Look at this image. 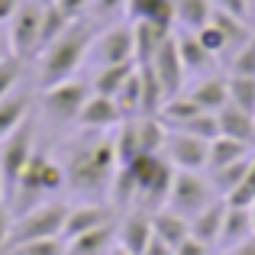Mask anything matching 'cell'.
<instances>
[{
  "label": "cell",
  "instance_id": "obj_30",
  "mask_svg": "<svg viewBox=\"0 0 255 255\" xmlns=\"http://www.w3.org/2000/svg\"><path fill=\"white\" fill-rule=\"evenodd\" d=\"M139 78H142V117H158L168 94H165L158 75L152 71V65H139Z\"/></svg>",
  "mask_w": 255,
  "mask_h": 255
},
{
  "label": "cell",
  "instance_id": "obj_34",
  "mask_svg": "<svg viewBox=\"0 0 255 255\" xmlns=\"http://www.w3.org/2000/svg\"><path fill=\"white\" fill-rule=\"evenodd\" d=\"M230 84V104L255 117V75H226Z\"/></svg>",
  "mask_w": 255,
  "mask_h": 255
},
{
  "label": "cell",
  "instance_id": "obj_7",
  "mask_svg": "<svg viewBox=\"0 0 255 255\" xmlns=\"http://www.w3.org/2000/svg\"><path fill=\"white\" fill-rule=\"evenodd\" d=\"M213 200H220V194L213 191L207 171H174V181H171L165 207L174 210V213H181L184 220H194L200 210H207Z\"/></svg>",
  "mask_w": 255,
  "mask_h": 255
},
{
  "label": "cell",
  "instance_id": "obj_50",
  "mask_svg": "<svg viewBox=\"0 0 255 255\" xmlns=\"http://www.w3.org/2000/svg\"><path fill=\"white\" fill-rule=\"evenodd\" d=\"M0 204H6V184H3V174H0Z\"/></svg>",
  "mask_w": 255,
  "mask_h": 255
},
{
  "label": "cell",
  "instance_id": "obj_23",
  "mask_svg": "<svg viewBox=\"0 0 255 255\" xmlns=\"http://www.w3.org/2000/svg\"><path fill=\"white\" fill-rule=\"evenodd\" d=\"M223 213H226V200H213L207 210H200L197 217L191 220V239H197V243L210 246V249H217V239H220V230H223Z\"/></svg>",
  "mask_w": 255,
  "mask_h": 255
},
{
  "label": "cell",
  "instance_id": "obj_5",
  "mask_svg": "<svg viewBox=\"0 0 255 255\" xmlns=\"http://www.w3.org/2000/svg\"><path fill=\"white\" fill-rule=\"evenodd\" d=\"M68 200H42V204L29 207V210L13 217V233H10V249L13 246L32 243V239H58L68 220ZM6 249V252H10Z\"/></svg>",
  "mask_w": 255,
  "mask_h": 255
},
{
  "label": "cell",
  "instance_id": "obj_10",
  "mask_svg": "<svg viewBox=\"0 0 255 255\" xmlns=\"http://www.w3.org/2000/svg\"><path fill=\"white\" fill-rule=\"evenodd\" d=\"M162 155L174 165V171H207L210 142L191 136V132H184V129H168Z\"/></svg>",
  "mask_w": 255,
  "mask_h": 255
},
{
  "label": "cell",
  "instance_id": "obj_3",
  "mask_svg": "<svg viewBox=\"0 0 255 255\" xmlns=\"http://www.w3.org/2000/svg\"><path fill=\"white\" fill-rule=\"evenodd\" d=\"M120 168H129L132 181H136V207L139 210H162L165 200H168L171 181H174V165L165 155H139L129 165H120ZM132 207V210H136Z\"/></svg>",
  "mask_w": 255,
  "mask_h": 255
},
{
  "label": "cell",
  "instance_id": "obj_22",
  "mask_svg": "<svg viewBox=\"0 0 255 255\" xmlns=\"http://www.w3.org/2000/svg\"><path fill=\"white\" fill-rule=\"evenodd\" d=\"M171 32L174 29H162L155 23H132V58H136V65H149Z\"/></svg>",
  "mask_w": 255,
  "mask_h": 255
},
{
  "label": "cell",
  "instance_id": "obj_26",
  "mask_svg": "<svg viewBox=\"0 0 255 255\" xmlns=\"http://www.w3.org/2000/svg\"><path fill=\"white\" fill-rule=\"evenodd\" d=\"M213 10H217L213 0H174V29L197 32L200 26L210 23Z\"/></svg>",
  "mask_w": 255,
  "mask_h": 255
},
{
  "label": "cell",
  "instance_id": "obj_48",
  "mask_svg": "<svg viewBox=\"0 0 255 255\" xmlns=\"http://www.w3.org/2000/svg\"><path fill=\"white\" fill-rule=\"evenodd\" d=\"M6 58H13V45H10V29H6V26H0V62H6Z\"/></svg>",
  "mask_w": 255,
  "mask_h": 255
},
{
  "label": "cell",
  "instance_id": "obj_54",
  "mask_svg": "<svg viewBox=\"0 0 255 255\" xmlns=\"http://www.w3.org/2000/svg\"><path fill=\"white\" fill-rule=\"evenodd\" d=\"M252 23H255V0H252Z\"/></svg>",
  "mask_w": 255,
  "mask_h": 255
},
{
  "label": "cell",
  "instance_id": "obj_4",
  "mask_svg": "<svg viewBox=\"0 0 255 255\" xmlns=\"http://www.w3.org/2000/svg\"><path fill=\"white\" fill-rule=\"evenodd\" d=\"M91 97V81L87 78H68L62 84L39 87L36 94V113L52 126H75L78 113Z\"/></svg>",
  "mask_w": 255,
  "mask_h": 255
},
{
  "label": "cell",
  "instance_id": "obj_44",
  "mask_svg": "<svg viewBox=\"0 0 255 255\" xmlns=\"http://www.w3.org/2000/svg\"><path fill=\"white\" fill-rule=\"evenodd\" d=\"M87 3H91V0H55V6H58V10H62L68 19L87 16Z\"/></svg>",
  "mask_w": 255,
  "mask_h": 255
},
{
  "label": "cell",
  "instance_id": "obj_32",
  "mask_svg": "<svg viewBox=\"0 0 255 255\" xmlns=\"http://www.w3.org/2000/svg\"><path fill=\"white\" fill-rule=\"evenodd\" d=\"M197 113H204L197 104H194L187 94H178V97H168L165 100V107L158 110V120H162L168 129H178V126H184L191 117H197Z\"/></svg>",
  "mask_w": 255,
  "mask_h": 255
},
{
  "label": "cell",
  "instance_id": "obj_14",
  "mask_svg": "<svg viewBox=\"0 0 255 255\" xmlns=\"http://www.w3.org/2000/svg\"><path fill=\"white\" fill-rule=\"evenodd\" d=\"M123 120L126 117H123V110L117 107V100L91 91V97H87V104L81 107L75 126H78V129H94V132H110V129H117Z\"/></svg>",
  "mask_w": 255,
  "mask_h": 255
},
{
  "label": "cell",
  "instance_id": "obj_41",
  "mask_svg": "<svg viewBox=\"0 0 255 255\" xmlns=\"http://www.w3.org/2000/svg\"><path fill=\"white\" fill-rule=\"evenodd\" d=\"M226 204H233V207H252L255 204V155H252V165H249V171H246L243 184L226 197Z\"/></svg>",
  "mask_w": 255,
  "mask_h": 255
},
{
  "label": "cell",
  "instance_id": "obj_55",
  "mask_svg": "<svg viewBox=\"0 0 255 255\" xmlns=\"http://www.w3.org/2000/svg\"><path fill=\"white\" fill-rule=\"evenodd\" d=\"M249 3H252V0H249Z\"/></svg>",
  "mask_w": 255,
  "mask_h": 255
},
{
  "label": "cell",
  "instance_id": "obj_1",
  "mask_svg": "<svg viewBox=\"0 0 255 255\" xmlns=\"http://www.w3.org/2000/svg\"><path fill=\"white\" fill-rule=\"evenodd\" d=\"M58 158L65 168V191L78 194L81 200H107L110 184L120 171L113 129L110 132L78 129V136L65 142Z\"/></svg>",
  "mask_w": 255,
  "mask_h": 255
},
{
  "label": "cell",
  "instance_id": "obj_11",
  "mask_svg": "<svg viewBox=\"0 0 255 255\" xmlns=\"http://www.w3.org/2000/svg\"><path fill=\"white\" fill-rule=\"evenodd\" d=\"M117 220V210H113L107 200H78V204L68 207V220H65V230H62V239L81 236V233H91L97 226H107Z\"/></svg>",
  "mask_w": 255,
  "mask_h": 255
},
{
  "label": "cell",
  "instance_id": "obj_6",
  "mask_svg": "<svg viewBox=\"0 0 255 255\" xmlns=\"http://www.w3.org/2000/svg\"><path fill=\"white\" fill-rule=\"evenodd\" d=\"M36 149H39V120H36V113H32L16 132L0 139V174H3V184H6V200H10L19 174L29 165V158H32Z\"/></svg>",
  "mask_w": 255,
  "mask_h": 255
},
{
  "label": "cell",
  "instance_id": "obj_2",
  "mask_svg": "<svg viewBox=\"0 0 255 255\" xmlns=\"http://www.w3.org/2000/svg\"><path fill=\"white\" fill-rule=\"evenodd\" d=\"M100 23L94 19H75L55 42H49L36 58H32V81L39 87H52L62 84L68 78H78V71L87 68V49H91V39L97 36Z\"/></svg>",
  "mask_w": 255,
  "mask_h": 255
},
{
  "label": "cell",
  "instance_id": "obj_15",
  "mask_svg": "<svg viewBox=\"0 0 255 255\" xmlns=\"http://www.w3.org/2000/svg\"><path fill=\"white\" fill-rule=\"evenodd\" d=\"M184 94L207 113H217L220 107L230 104V84H226V71H210V75L191 78Z\"/></svg>",
  "mask_w": 255,
  "mask_h": 255
},
{
  "label": "cell",
  "instance_id": "obj_33",
  "mask_svg": "<svg viewBox=\"0 0 255 255\" xmlns=\"http://www.w3.org/2000/svg\"><path fill=\"white\" fill-rule=\"evenodd\" d=\"M113 100H117V107L123 110L126 120L129 117H142V78H139V65H136V71L126 78V84L120 87V94Z\"/></svg>",
  "mask_w": 255,
  "mask_h": 255
},
{
  "label": "cell",
  "instance_id": "obj_53",
  "mask_svg": "<svg viewBox=\"0 0 255 255\" xmlns=\"http://www.w3.org/2000/svg\"><path fill=\"white\" fill-rule=\"evenodd\" d=\"M249 213H252V230H255V204L249 207Z\"/></svg>",
  "mask_w": 255,
  "mask_h": 255
},
{
  "label": "cell",
  "instance_id": "obj_39",
  "mask_svg": "<svg viewBox=\"0 0 255 255\" xmlns=\"http://www.w3.org/2000/svg\"><path fill=\"white\" fill-rule=\"evenodd\" d=\"M178 129H184V132H191V136H197V139H207V142H213V139L220 136V120H217V113H197V117H191L184 126H178Z\"/></svg>",
  "mask_w": 255,
  "mask_h": 255
},
{
  "label": "cell",
  "instance_id": "obj_28",
  "mask_svg": "<svg viewBox=\"0 0 255 255\" xmlns=\"http://www.w3.org/2000/svg\"><path fill=\"white\" fill-rule=\"evenodd\" d=\"M252 155H255V152H252ZM252 155L239 158V162H233V165H223V168H217V171H207V178H210L213 191H217L223 200L230 197V194L236 191L239 184H243L246 171H249V165H252Z\"/></svg>",
  "mask_w": 255,
  "mask_h": 255
},
{
  "label": "cell",
  "instance_id": "obj_8",
  "mask_svg": "<svg viewBox=\"0 0 255 255\" xmlns=\"http://www.w3.org/2000/svg\"><path fill=\"white\" fill-rule=\"evenodd\" d=\"M136 62L132 58V23L129 19H117L97 29L87 49V68H104V65H123Z\"/></svg>",
  "mask_w": 255,
  "mask_h": 255
},
{
  "label": "cell",
  "instance_id": "obj_47",
  "mask_svg": "<svg viewBox=\"0 0 255 255\" xmlns=\"http://www.w3.org/2000/svg\"><path fill=\"white\" fill-rule=\"evenodd\" d=\"M142 255H174V249L168 243H162L158 236H152V243H149V249H145Z\"/></svg>",
  "mask_w": 255,
  "mask_h": 255
},
{
  "label": "cell",
  "instance_id": "obj_40",
  "mask_svg": "<svg viewBox=\"0 0 255 255\" xmlns=\"http://www.w3.org/2000/svg\"><path fill=\"white\" fill-rule=\"evenodd\" d=\"M6 255H68L65 249V239H32V243H23V246H13Z\"/></svg>",
  "mask_w": 255,
  "mask_h": 255
},
{
  "label": "cell",
  "instance_id": "obj_19",
  "mask_svg": "<svg viewBox=\"0 0 255 255\" xmlns=\"http://www.w3.org/2000/svg\"><path fill=\"white\" fill-rule=\"evenodd\" d=\"M129 23H155L162 29H174V0H129L126 3Z\"/></svg>",
  "mask_w": 255,
  "mask_h": 255
},
{
  "label": "cell",
  "instance_id": "obj_17",
  "mask_svg": "<svg viewBox=\"0 0 255 255\" xmlns=\"http://www.w3.org/2000/svg\"><path fill=\"white\" fill-rule=\"evenodd\" d=\"M174 42H178V52H181L184 68H187V78H200V75H210V71H223L217 58H213L210 52L200 45L197 32H191V29H174Z\"/></svg>",
  "mask_w": 255,
  "mask_h": 255
},
{
  "label": "cell",
  "instance_id": "obj_16",
  "mask_svg": "<svg viewBox=\"0 0 255 255\" xmlns=\"http://www.w3.org/2000/svg\"><path fill=\"white\" fill-rule=\"evenodd\" d=\"M36 84L32 87H16V91L10 94V97L0 100V139H6L10 132H16L19 126L26 123V120L32 117V110H36Z\"/></svg>",
  "mask_w": 255,
  "mask_h": 255
},
{
  "label": "cell",
  "instance_id": "obj_13",
  "mask_svg": "<svg viewBox=\"0 0 255 255\" xmlns=\"http://www.w3.org/2000/svg\"><path fill=\"white\" fill-rule=\"evenodd\" d=\"M152 236H155V230H152V213L149 210H126L123 217L117 220V246L120 249H126L129 255H142L149 249Z\"/></svg>",
  "mask_w": 255,
  "mask_h": 255
},
{
  "label": "cell",
  "instance_id": "obj_9",
  "mask_svg": "<svg viewBox=\"0 0 255 255\" xmlns=\"http://www.w3.org/2000/svg\"><path fill=\"white\" fill-rule=\"evenodd\" d=\"M42 16H45V6L23 0V3H19V10L13 13V19L6 23V29H10L13 55L23 58V62H32V58H36V52H39V39H42Z\"/></svg>",
  "mask_w": 255,
  "mask_h": 255
},
{
  "label": "cell",
  "instance_id": "obj_46",
  "mask_svg": "<svg viewBox=\"0 0 255 255\" xmlns=\"http://www.w3.org/2000/svg\"><path fill=\"white\" fill-rule=\"evenodd\" d=\"M19 3L23 0H0V26H6L13 19V13L19 10Z\"/></svg>",
  "mask_w": 255,
  "mask_h": 255
},
{
  "label": "cell",
  "instance_id": "obj_52",
  "mask_svg": "<svg viewBox=\"0 0 255 255\" xmlns=\"http://www.w3.org/2000/svg\"><path fill=\"white\" fill-rule=\"evenodd\" d=\"M29 3H39V6H49V3H55V0H29Z\"/></svg>",
  "mask_w": 255,
  "mask_h": 255
},
{
  "label": "cell",
  "instance_id": "obj_43",
  "mask_svg": "<svg viewBox=\"0 0 255 255\" xmlns=\"http://www.w3.org/2000/svg\"><path fill=\"white\" fill-rule=\"evenodd\" d=\"M217 10H226L233 16H243V19H252V3L249 0H213Z\"/></svg>",
  "mask_w": 255,
  "mask_h": 255
},
{
  "label": "cell",
  "instance_id": "obj_27",
  "mask_svg": "<svg viewBox=\"0 0 255 255\" xmlns=\"http://www.w3.org/2000/svg\"><path fill=\"white\" fill-rule=\"evenodd\" d=\"M252 145H246V142H239V139H230V136H217L210 142V155H207V171H217V168H223V165H233V162H239V158H246V155H252Z\"/></svg>",
  "mask_w": 255,
  "mask_h": 255
},
{
  "label": "cell",
  "instance_id": "obj_24",
  "mask_svg": "<svg viewBox=\"0 0 255 255\" xmlns=\"http://www.w3.org/2000/svg\"><path fill=\"white\" fill-rule=\"evenodd\" d=\"M152 230H155V236L162 239V243H168L171 249H178L184 239H191V220H184L181 213L162 207V210L152 213Z\"/></svg>",
  "mask_w": 255,
  "mask_h": 255
},
{
  "label": "cell",
  "instance_id": "obj_29",
  "mask_svg": "<svg viewBox=\"0 0 255 255\" xmlns=\"http://www.w3.org/2000/svg\"><path fill=\"white\" fill-rule=\"evenodd\" d=\"M113 145H117V162H120V165H129L132 158H139V155H142L136 117L123 120V123H120L117 129H113Z\"/></svg>",
  "mask_w": 255,
  "mask_h": 255
},
{
  "label": "cell",
  "instance_id": "obj_20",
  "mask_svg": "<svg viewBox=\"0 0 255 255\" xmlns=\"http://www.w3.org/2000/svg\"><path fill=\"white\" fill-rule=\"evenodd\" d=\"M217 120H220V136H230V139H239V142L252 145L255 149V117L246 110H239L236 104H226L217 110Z\"/></svg>",
  "mask_w": 255,
  "mask_h": 255
},
{
  "label": "cell",
  "instance_id": "obj_49",
  "mask_svg": "<svg viewBox=\"0 0 255 255\" xmlns=\"http://www.w3.org/2000/svg\"><path fill=\"white\" fill-rule=\"evenodd\" d=\"M220 255H255V236L246 239V243H239L236 249H230V252H220Z\"/></svg>",
  "mask_w": 255,
  "mask_h": 255
},
{
  "label": "cell",
  "instance_id": "obj_12",
  "mask_svg": "<svg viewBox=\"0 0 255 255\" xmlns=\"http://www.w3.org/2000/svg\"><path fill=\"white\" fill-rule=\"evenodd\" d=\"M152 71L158 75V81H162L165 87V94L168 97H178V94H184V87H187V68H184V62H181V52H178V42H174V32L168 39L162 42V49L155 52V58H152Z\"/></svg>",
  "mask_w": 255,
  "mask_h": 255
},
{
  "label": "cell",
  "instance_id": "obj_45",
  "mask_svg": "<svg viewBox=\"0 0 255 255\" xmlns=\"http://www.w3.org/2000/svg\"><path fill=\"white\" fill-rule=\"evenodd\" d=\"M213 249L210 246H204V243H197V239H184V243L174 249V255H210Z\"/></svg>",
  "mask_w": 255,
  "mask_h": 255
},
{
  "label": "cell",
  "instance_id": "obj_38",
  "mask_svg": "<svg viewBox=\"0 0 255 255\" xmlns=\"http://www.w3.org/2000/svg\"><path fill=\"white\" fill-rule=\"evenodd\" d=\"M226 75H255V36L249 42H243L230 58L223 62Z\"/></svg>",
  "mask_w": 255,
  "mask_h": 255
},
{
  "label": "cell",
  "instance_id": "obj_51",
  "mask_svg": "<svg viewBox=\"0 0 255 255\" xmlns=\"http://www.w3.org/2000/svg\"><path fill=\"white\" fill-rule=\"evenodd\" d=\"M107 255H129V252H126V249H120V246H113V249L107 252Z\"/></svg>",
  "mask_w": 255,
  "mask_h": 255
},
{
  "label": "cell",
  "instance_id": "obj_42",
  "mask_svg": "<svg viewBox=\"0 0 255 255\" xmlns=\"http://www.w3.org/2000/svg\"><path fill=\"white\" fill-rule=\"evenodd\" d=\"M10 233H13V210L10 204H0V255L10 249Z\"/></svg>",
  "mask_w": 255,
  "mask_h": 255
},
{
  "label": "cell",
  "instance_id": "obj_37",
  "mask_svg": "<svg viewBox=\"0 0 255 255\" xmlns=\"http://www.w3.org/2000/svg\"><path fill=\"white\" fill-rule=\"evenodd\" d=\"M126 3H129V0H91V3H87V19H94V23H100V26L126 19Z\"/></svg>",
  "mask_w": 255,
  "mask_h": 255
},
{
  "label": "cell",
  "instance_id": "obj_36",
  "mask_svg": "<svg viewBox=\"0 0 255 255\" xmlns=\"http://www.w3.org/2000/svg\"><path fill=\"white\" fill-rule=\"evenodd\" d=\"M26 68H29V62H23V58H6V62H0V100L10 97L16 87H23V78H26Z\"/></svg>",
  "mask_w": 255,
  "mask_h": 255
},
{
  "label": "cell",
  "instance_id": "obj_25",
  "mask_svg": "<svg viewBox=\"0 0 255 255\" xmlns=\"http://www.w3.org/2000/svg\"><path fill=\"white\" fill-rule=\"evenodd\" d=\"M136 71V62H123V65H104V68H94L91 71V91L94 94H104V97H117L120 87L126 84V78Z\"/></svg>",
  "mask_w": 255,
  "mask_h": 255
},
{
  "label": "cell",
  "instance_id": "obj_35",
  "mask_svg": "<svg viewBox=\"0 0 255 255\" xmlns=\"http://www.w3.org/2000/svg\"><path fill=\"white\" fill-rule=\"evenodd\" d=\"M197 39H200V45H204V49L220 62V68H223V58L230 55V39H226V32L210 19L207 26H200V29H197Z\"/></svg>",
  "mask_w": 255,
  "mask_h": 255
},
{
  "label": "cell",
  "instance_id": "obj_18",
  "mask_svg": "<svg viewBox=\"0 0 255 255\" xmlns=\"http://www.w3.org/2000/svg\"><path fill=\"white\" fill-rule=\"evenodd\" d=\"M255 230H252V213L249 207H233L226 204V213H223V230H220V239H217V249L213 252H230L236 249L239 243H246V239H252Z\"/></svg>",
  "mask_w": 255,
  "mask_h": 255
},
{
  "label": "cell",
  "instance_id": "obj_21",
  "mask_svg": "<svg viewBox=\"0 0 255 255\" xmlns=\"http://www.w3.org/2000/svg\"><path fill=\"white\" fill-rule=\"evenodd\" d=\"M117 246V220L107 226H97V230L91 233H81V236L68 239L65 243V249H68V255H107Z\"/></svg>",
  "mask_w": 255,
  "mask_h": 255
},
{
  "label": "cell",
  "instance_id": "obj_31",
  "mask_svg": "<svg viewBox=\"0 0 255 255\" xmlns=\"http://www.w3.org/2000/svg\"><path fill=\"white\" fill-rule=\"evenodd\" d=\"M139 126V145H142V155H162L165 139H168V126L158 117H136Z\"/></svg>",
  "mask_w": 255,
  "mask_h": 255
}]
</instances>
